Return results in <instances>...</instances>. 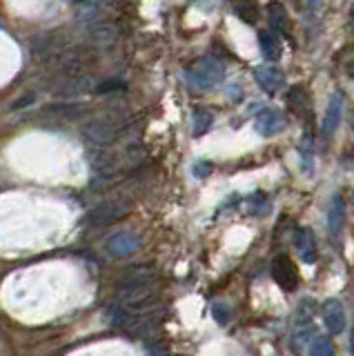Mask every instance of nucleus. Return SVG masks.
<instances>
[{"label":"nucleus","instance_id":"f257e3e1","mask_svg":"<svg viewBox=\"0 0 354 356\" xmlns=\"http://www.w3.org/2000/svg\"><path fill=\"white\" fill-rule=\"evenodd\" d=\"M154 270L147 267H138V270L129 272L116 289V303L125 305L134 312H143L154 303Z\"/></svg>","mask_w":354,"mask_h":356},{"label":"nucleus","instance_id":"f03ea898","mask_svg":"<svg viewBox=\"0 0 354 356\" xmlns=\"http://www.w3.org/2000/svg\"><path fill=\"white\" fill-rule=\"evenodd\" d=\"M223 78H225V67L218 58H212V56L201 58L185 72V83L194 92H209V89L223 83Z\"/></svg>","mask_w":354,"mask_h":356},{"label":"nucleus","instance_id":"7ed1b4c3","mask_svg":"<svg viewBox=\"0 0 354 356\" xmlns=\"http://www.w3.org/2000/svg\"><path fill=\"white\" fill-rule=\"evenodd\" d=\"M131 211V203L129 200H107V203L94 207L90 214L85 216V225L87 227H105L112 225V222L120 220L123 216H127Z\"/></svg>","mask_w":354,"mask_h":356},{"label":"nucleus","instance_id":"20e7f679","mask_svg":"<svg viewBox=\"0 0 354 356\" xmlns=\"http://www.w3.org/2000/svg\"><path fill=\"white\" fill-rule=\"evenodd\" d=\"M81 136L94 147H107L118 138V125L109 118H94L83 125Z\"/></svg>","mask_w":354,"mask_h":356},{"label":"nucleus","instance_id":"39448f33","mask_svg":"<svg viewBox=\"0 0 354 356\" xmlns=\"http://www.w3.org/2000/svg\"><path fill=\"white\" fill-rule=\"evenodd\" d=\"M272 278L283 292H294L298 287V272H296V265L290 261V256H285V254L276 256L272 263Z\"/></svg>","mask_w":354,"mask_h":356},{"label":"nucleus","instance_id":"423d86ee","mask_svg":"<svg viewBox=\"0 0 354 356\" xmlns=\"http://www.w3.org/2000/svg\"><path fill=\"white\" fill-rule=\"evenodd\" d=\"M138 248H140V238L131 232L112 234V236L105 241V252L107 256H112V259H123V256H129Z\"/></svg>","mask_w":354,"mask_h":356},{"label":"nucleus","instance_id":"0eeeda50","mask_svg":"<svg viewBox=\"0 0 354 356\" xmlns=\"http://www.w3.org/2000/svg\"><path fill=\"white\" fill-rule=\"evenodd\" d=\"M287 125L285 120V114L281 109H263L261 114L257 116V122H254V127H257V131L261 134V136L270 138V136H276V134H281Z\"/></svg>","mask_w":354,"mask_h":356},{"label":"nucleus","instance_id":"6e6552de","mask_svg":"<svg viewBox=\"0 0 354 356\" xmlns=\"http://www.w3.org/2000/svg\"><path fill=\"white\" fill-rule=\"evenodd\" d=\"M254 76H257V83H259V87L263 89L265 94H279L281 89L285 87V76H283V72L279 70V67H274V65L257 67Z\"/></svg>","mask_w":354,"mask_h":356},{"label":"nucleus","instance_id":"1a4fd4ad","mask_svg":"<svg viewBox=\"0 0 354 356\" xmlns=\"http://www.w3.org/2000/svg\"><path fill=\"white\" fill-rule=\"evenodd\" d=\"M323 321H325V327L332 334L346 332L348 316H346V307H343V303L339 298H330L323 303Z\"/></svg>","mask_w":354,"mask_h":356},{"label":"nucleus","instance_id":"9d476101","mask_svg":"<svg viewBox=\"0 0 354 356\" xmlns=\"http://www.w3.org/2000/svg\"><path fill=\"white\" fill-rule=\"evenodd\" d=\"M341 111H343V94L341 92H335L328 100V109H325V116H323V122H321V134H323L325 138H332L335 136V131L339 129L341 125Z\"/></svg>","mask_w":354,"mask_h":356},{"label":"nucleus","instance_id":"9b49d317","mask_svg":"<svg viewBox=\"0 0 354 356\" xmlns=\"http://www.w3.org/2000/svg\"><path fill=\"white\" fill-rule=\"evenodd\" d=\"M294 245H296L298 256H301V261L305 265H314L316 263V241H314L312 229L298 227L294 232Z\"/></svg>","mask_w":354,"mask_h":356},{"label":"nucleus","instance_id":"f8f14e48","mask_svg":"<svg viewBox=\"0 0 354 356\" xmlns=\"http://www.w3.org/2000/svg\"><path fill=\"white\" fill-rule=\"evenodd\" d=\"M259 47H261V54H263L265 60H270V63L281 60L283 42H281V36L274 29H263L259 33Z\"/></svg>","mask_w":354,"mask_h":356},{"label":"nucleus","instance_id":"ddd939ff","mask_svg":"<svg viewBox=\"0 0 354 356\" xmlns=\"http://www.w3.org/2000/svg\"><path fill=\"white\" fill-rule=\"evenodd\" d=\"M343 225H346V200L341 194H335L328 207V229L337 238L343 232Z\"/></svg>","mask_w":354,"mask_h":356},{"label":"nucleus","instance_id":"4468645a","mask_svg":"<svg viewBox=\"0 0 354 356\" xmlns=\"http://www.w3.org/2000/svg\"><path fill=\"white\" fill-rule=\"evenodd\" d=\"M268 18H270L274 29H279V31L290 29V16H287L285 5H281L279 0H272V3L268 5Z\"/></svg>","mask_w":354,"mask_h":356},{"label":"nucleus","instance_id":"2eb2a0df","mask_svg":"<svg viewBox=\"0 0 354 356\" xmlns=\"http://www.w3.org/2000/svg\"><path fill=\"white\" fill-rule=\"evenodd\" d=\"M234 11L243 22H248V25H254V22L259 20V7L254 0H236Z\"/></svg>","mask_w":354,"mask_h":356},{"label":"nucleus","instance_id":"dca6fc26","mask_svg":"<svg viewBox=\"0 0 354 356\" xmlns=\"http://www.w3.org/2000/svg\"><path fill=\"white\" fill-rule=\"evenodd\" d=\"M90 38H92L94 44H98V47H107V44H112L116 40V29L109 27V25H101V22H98V25L92 29Z\"/></svg>","mask_w":354,"mask_h":356},{"label":"nucleus","instance_id":"f3484780","mask_svg":"<svg viewBox=\"0 0 354 356\" xmlns=\"http://www.w3.org/2000/svg\"><path fill=\"white\" fill-rule=\"evenodd\" d=\"M307 350H309V356H335V343L330 341V337L316 334V337L309 341Z\"/></svg>","mask_w":354,"mask_h":356},{"label":"nucleus","instance_id":"a211bd4d","mask_svg":"<svg viewBox=\"0 0 354 356\" xmlns=\"http://www.w3.org/2000/svg\"><path fill=\"white\" fill-rule=\"evenodd\" d=\"M212 122H214V116H212V111H207V109H196L194 111V116H192V127H194V134L196 136H203V134L212 127Z\"/></svg>","mask_w":354,"mask_h":356},{"label":"nucleus","instance_id":"6ab92c4d","mask_svg":"<svg viewBox=\"0 0 354 356\" xmlns=\"http://www.w3.org/2000/svg\"><path fill=\"white\" fill-rule=\"evenodd\" d=\"M314 337H316V327L312 325V323H309V325L296 327L292 343H294V348H296V350H301V348H307L309 341H312Z\"/></svg>","mask_w":354,"mask_h":356},{"label":"nucleus","instance_id":"aec40b11","mask_svg":"<svg viewBox=\"0 0 354 356\" xmlns=\"http://www.w3.org/2000/svg\"><path fill=\"white\" fill-rule=\"evenodd\" d=\"M312 312H314V303H312V300H303V303L298 305V312H296V327L309 325V318H312Z\"/></svg>","mask_w":354,"mask_h":356},{"label":"nucleus","instance_id":"412c9836","mask_svg":"<svg viewBox=\"0 0 354 356\" xmlns=\"http://www.w3.org/2000/svg\"><path fill=\"white\" fill-rule=\"evenodd\" d=\"M312 140L309 136H305V140H301V167L309 174L312 172Z\"/></svg>","mask_w":354,"mask_h":356},{"label":"nucleus","instance_id":"4be33fe9","mask_svg":"<svg viewBox=\"0 0 354 356\" xmlns=\"http://www.w3.org/2000/svg\"><path fill=\"white\" fill-rule=\"evenodd\" d=\"M212 314H214V318L220 323V325H225V323L230 321V309L223 303H214L212 305Z\"/></svg>","mask_w":354,"mask_h":356},{"label":"nucleus","instance_id":"5701e85b","mask_svg":"<svg viewBox=\"0 0 354 356\" xmlns=\"http://www.w3.org/2000/svg\"><path fill=\"white\" fill-rule=\"evenodd\" d=\"M209 172H212V165L209 163H196L194 165V176H198V178H205Z\"/></svg>","mask_w":354,"mask_h":356},{"label":"nucleus","instance_id":"b1692460","mask_svg":"<svg viewBox=\"0 0 354 356\" xmlns=\"http://www.w3.org/2000/svg\"><path fill=\"white\" fill-rule=\"evenodd\" d=\"M147 352H150V356H168L165 345H161V343H147Z\"/></svg>","mask_w":354,"mask_h":356},{"label":"nucleus","instance_id":"393cba45","mask_svg":"<svg viewBox=\"0 0 354 356\" xmlns=\"http://www.w3.org/2000/svg\"><path fill=\"white\" fill-rule=\"evenodd\" d=\"M123 87H125L123 83L112 81V83H105V85L98 87V94H107V92H112V89H114V92H118V89H123Z\"/></svg>","mask_w":354,"mask_h":356},{"label":"nucleus","instance_id":"a878e982","mask_svg":"<svg viewBox=\"0 0 354 356\" xmlns=\"http://www.w3.org/2000/svg\"><path fill=\"white\" fill-rule=\"evenodd\" d=\"M305 5H307L309 9H316V7L321 5V0H305Z\"/></svg>","mask_w":354,"mask_h":356},{"label":"nucleus","instance_id":"bb28decb","mask_svg":"<svg viewBox=\"0 0 354 356\" xmlns=\"http://www.w3.org/2000/svg\"><path fill=\"white\" fill-rule=\"evenodd\" d=\"M350 354L354 356V330H352V337H350Z\"/></svg>","mask_w":354,"mask_h":356},{"label":"nucleus","instance_id":"cd10ccee","mask_svg":"<svg viewBox=\"0 0 354 356\" xmlns=\"http://www.w3.org/2000/svg\"><path fill=\"white\" fill-rule=\"evenodd\" d=\"M72 3H76V5H87L90 0H72Z\"/></svg>","mask_w":354,"mask_h":356},{"label":"nucleus","instance_id":"c85d7f7f","mask_svg":"<svg viewBox=\"0 0 354 356\" xmlns=\"http://www.w3.org/2000/svg\"><path fill=\"white\" fill-rule=\"evenodd\" d=\"M352 27H354V7H352Z\"/></svg>","mask_w":354,"mask_h":356},{"label":"nucleus","instance_id":"c756f323","mask_svg":"<svg viewBox=\"0 0 354 356\" xmlns=\"http://www.w3.org/2000/svg\"><path fill=\"white\" fill-rule=\"evenodd\" d=\"M352 127H354V120H352Z\"/></svg>","mask_w":354,"mask_h":356}]
</instances>
